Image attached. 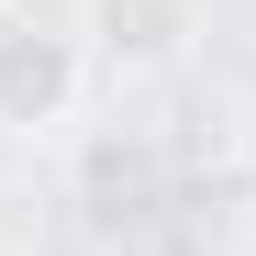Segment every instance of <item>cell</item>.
<instances>
[{"label":"cell","instance_id":"obj_1","mask_svg":"<svg viewBox=\"0 0 256 256\" xmlns=\"http://www.w3.org/2000/svg\"><path fill=\"white\" fill-rule=\"evenodd\" d=\"M90 90H100V56H90L78 0H12L0 12V134L56 145V134H78Z\"/></svg>","mask_w":256,"mask_h":256},{"label":"cell","instance_id":"obj_2","mask_svg":"<svg viewBox=\"0 0 256 256\" xmlns=\"http://www.w3.org/2000/svg\"><path fill=\"white\" fill-rule=\"evenodd\" d=\"M78 22H90V56L112 90H145V78H178L200 56L212 12L200 0H78Z\"/></svg>","mask_w":256,"mask_h":256},{"label":"cell","instance_id":"obj_3","mask_svg":"<svg viewBox=\"0 0 256 256\" xmlns=\"http://www.w3.org/2000/svg\"><path fill=\"white\" fill-rule=\"evenodd\" d=\"M0 256H34V245H22V234H0Z\"/></svg>","mask_w":256,"mask_h":256},{"label":"cell","instance_id":"obj_4","mask_svg":"<svg viewBox=\"0 0 256 256\" xmlns=\"http://www.w3.org/2000/svg\"><path fill=\"white\" fill-rule=\"evenodd\" d=\"M0 12H12V0H0Z\"/></svg>","mask_w":256,"mask_h":256}]
</instances>
